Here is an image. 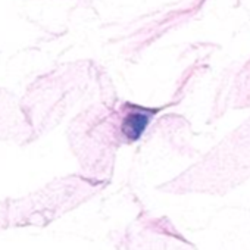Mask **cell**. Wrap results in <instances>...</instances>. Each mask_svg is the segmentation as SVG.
<instances>
[{
	"mask_svg": "<svg viewBox=\"0 0 250 250\" xmlns=\"http://www.w3.org/2000/svg\"><path fill=\"white\" fill-rule=\"evenodd\" d=\"M133 110L124 118L121 124V131L128 142H137L146 131L152 116L158 109H143L140 106H131Z\"/></svg>",
	"mask_w": 250,
	"mask_h": 250,
	"instance_id": "6da1fadb",
	"label": "cell"
}]
</instances>
